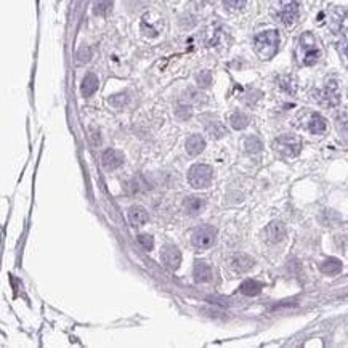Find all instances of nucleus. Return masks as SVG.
<instances>
[{"label":"nucleus","instance_id":"nucleus-14","mask_svg":"<svg viewBox=\"0 0 348 348\" xmlns=\"http://www.w3.org/2000/svg\"><path fill=\"white\" fill-rule=\"evenodd\" d=\"M307 129H308L310 133H313V135H323V133L326 132V129H328V124H326V119L321 114L313 113L308 119Z\"/></svg>","mask_w":348,"mask_h":348},{"label":"nucleus","instance_id":"nucleus-31","mask_svg":"<svg viewBox=\"0 0 348 348\" xmlns=\"http://www.w3.org/2000/svg\"><path fill=\"white\" fill-rule=\"evenodd\" d=\"M345 51H347V55H348V45H347V48H345Z\"/></svg>","mask_w":348,"mask_h":348},{"label":"nucleus","instance_id":"nucleus-28","mask_svg":"<svg viewBox=\"0 0 348 348\" xmlns=\"http://www.w3.org/2000/svg\"><path fill=\"white\" fill-rule=\"evenodd\" d=\"M127 95L125 93H119V95H114V96H111L109 98V103L113 105L114 108H122L125 103H127Z\"/></svg>","mask_w":348,"mask_h":348},{"label":"nucleus","instance_id":"nucleus-26","mask_svg":"<svg viewBox=\"0 0 348 348\" xmlns=\"http://www.w3.org/2000/svg\"><path fill=\"white\" fill-rule=\"evenodd\" d=\"M175 116L181 121H186L192 116V109L188 105H180V106H176V109H175Z\"/></svg>","mask_w":348,"mask_h":348},{"label":"nucleus","instance_id":"nucleus-30","mask_svg":"<svg viewBox=\"0 0 348 348\" xmlns=\"http://www.w3.org/2000/svg\"><path fill=\"white\" fill-rule=\"evenodd\" d=\"M90 56H92L90 55V48H82L79 51V61H82V63L85 61L87 63L88 60H90Z\"/></svg>","mask_w":348,"mask_h":348},{"label":"nucleus","instance_id":"nucleus-4","mask_svg":"<svg viewBox=\"0 0 348 348\" xmlns=\"http://www.w3.org/2000/svg\"><path fill=\"white\" fill-rule=\"evenodd\" d=\"M213 178V169L205 164H194L188 170V183L196 189H205L210 186Z\"/></svg>","mask_w":348,"mask_h":348},{"label":"nucleus","instance_id":"nucleus-23","mask_svg":"<svg viewBox=\"0 0 348 348\" xmlns=\"http://www.w3.org/2000/svg\"><path fill=\"white\" fill-rule=\"evenodd\" d=\"M244 148H246V151L249 154H257V153L262 151L263 145L257 137H249V138H246V142H244Z\"/></svg>","mask_w":348,"mask_h":348},{"label":"nucleus","instance_id":"nucleus-16","mask_svg":"<svg viewBox=\"0 0 348 348\" xmlns=\"http://www.w3.org/2000/svg\"><path fill=\"white\" fill-rule=\"evenodd\" d=\"M98 85H100V80H98V77H96V74L88 72L84 77L82 84H80V92H82L84 96H92L96 90H98Z\"/></svg>","mask_w":348,"mask_h":348},{"label":"nucleus","instance_id":"nucleus-9","mask_svg":"<svg viewBox=\"0 0 348 348\" xmlns=\"http://www.w3.org/2000/svg\"><path fill=\"white\" fill-rule=\"evenodd\" d=\"M162 262H164V265L167 266V268L170 270H178L180 268V263H181V254L176 246H172V244H169V246H166L164 249H162Z\"/></svg>","mask_w":348,"mask_h":348},{"label":"nucleus","instance_id":"nucleus-7","mask_svg":"<svg viewBox=\"0 0 348 348\" xmlns=\"http://www.w3.org/2000/svg\"><path fill=\"white\" fill-rule=\"evenodd\" d=\"M315 98L326 108L337 106L339 101H340V95H339V88H337L336 80H329L323 90H320L315 95Z\"/></svg>","mask_w":348,"mask_h":348},{"label":"nucleus","instance_id":"nucleus-5","mask_svg":"<svg viewBox=\"0 0 348 348\" xmlns=\"http://www.w3.org/2000/svg\"><path fill=\"white\" fill-rule=\"evenodd\" d=\"M215 241H217V229L210 225H204L201 228H197L196 231L192 233V238H191L192 246L201 250L212 247L213 244H215Z\"/></svg>","mask_w":348,"mask_h":348},{"label":"nucleus","instance_id":"nucleus-1","mask_svg":"<svg viewBox=\"0 0 348 348\" xmlns=\"http://www.w3.org/2000/svg\"><path fill=\"white\" fill-rule=\"evenodd\" d=\"M279 42V32L276 29H270V31L258 32L254 37V48L262 60H271L278 53Z\"/></svg>","mask_w":348,"mask_h":348},{"label":"nucleus","instance_id":"nucleus-27","mask_svg":"<svg viewBox=\"0 0 348 348\" xmlns=\"http://www.w3.org/2000/svg\"><path fill=\"white\" fill-rule=\"evenodd\" d=\"M138 244L143 250H151L154 247V239L150 234H140L138 236Z\"/></svg>","mask_w":348,"mask_h":348},{"label":"nucleus","instance_id":"nucleus-6","mask_svg":"<svg viewBox=\"0 0 348 348\" xmlns=\"http://www.w3.org/2000/svg\"><path fill=\"white\" fill-rule=\"evenodd\" d=\"M276 18L284 26H292L299 18V3L297 0H281L276 10Z\"/></svg>","mask_w":348,"mask_h":348},{"label":"nucleus","instance_id":"nucleus-25","mask_svg":"<svg viewBox=\"0 0 348 348\" xmlns=\"http://www.w3.org/2000/svg\"><path fill=\"white\" fill-rule=\"evenodd\" d=\"M196 82L201 88H209L212 84V74L210 71H201L196 76Z\"/></svg>","mask_w":348,"mask_h":348},{"label":"nucleus","instance_id":"nucleus-22","mask_svg":"<svg viewBox=\"0 0 348 348\" xmlns=\"http://www.w3.org/2000/svg\"><path fill=\"white\" fill-rule=\"evenodd\" d=\"M205 130L209 132V135L212 138H221L226 135V129L223 127V124L218 122V121H213L210 124L205 125Z\"/></svg>","mask_w":348,"mask_h":348},{"label":"nucleus","instance_id":"nucleus-8","mask_svg":"<svg viewBox=\"0 0 348 348\" xmlns=\"http://www.w3.org/2000/svg\"><path fill=\"white\" fill-rule=\"evenodd\" d=\"M263 234H265L266 242L278 244L281 241H284V238H286V226H284L283 221L275 220L263 229Z\"/></svg>","mask_w":348,"mask_h":348},{"label":"nucleus","instance_id":"nucleus-13","mask_svg":"<svg viewBox=\"0 0 348 348\" xmlns=\"http://www.w3.org/2000/svg\"><path fill=\"white\" fill-rule=\"evenodd\" d=\"M148 218H150V215H148V212L145 207L142 205H132L129 209V221L133 225V226H142L145 225Z\"/></svg>","mask_w":348,"mask_h":348},{"label":"nucleus","instance_id":"nucleus-11","mask_svg":"<svg viewBox=\"0 0 348 348\" xmlns=\"http://www.w3.org/2000/svg\"><path fill=\"white\" fill-rule=\"evenodd\" d=\"M255 265V260L252 257H249L247 254H234L231 257V268L236 273H247L249 270H252Z\"/></svg>","mask_w":348,"mask_h":348},{"label":"nucleus","instance_id":"nucleus-24","mask_svg":"<svg viewBox=\"0 0 348 348\" xmlns=\"http://www.w3.org/2000/svg\"><path fill=\"white\" fill-rule=\"evenodd\" d=\"M279 87L283 88V90H284L286 93H291V95H294L295 90H297V84H295V79L291 77V76L281 77V79H279Z\"/></svg>","mask_w":348,"mask_h":348},{"label":"nucleus","instance_id":"nucleus-20","mask_svg":"<svg viewBox=\"0 0 348 348\" xmlns=\"http://www.w3.org/2000/svg\"><path fill=\"white\" fill-rule=\"evenodd\" d=\"M249 122H250L249 116L241 113V111H236V113L229 116V124H231V127L234 130H244L249 125Z\"/></svg>","mask_w":348,"mask_h":348},{"label":"nucleus","instance_id":"nucleus-12","mask_svg":"<svg viewBox=\"0 0 348 348\" xmlns=\"http://www.w3.org/2000/svg\"><path fill=\"white\" fill-rule=\"evenodd\" d=\"M192 276H194L196 283H209L212 279V268L205 262L197 260L194 263V270H192Z\"/></svg>","mask_w":348,"mask_h":348},{"label":"nucleus","instance_id":"nucleus-3","mask_svg":"<svg viewBox=\"0 0 348 348\" xmlns=\"http://www.w3.org/2000/svg\"><path fill=\"white\" fill-rule=\"evenodd\" d=\"M273 150L276 151L278 156L291 159V158H295V156H299V154H300L302 142H300V138L297 135H291V133H287V135H281V137H278L275 140V143H273Z\"/></svg>","mask_w":348,"mask_h":348},{"label":"nucleus","instance_id":"nucleus-21","mask_svg":"<svg viewBox=\"0 0 348 348\" xmlns=\"http://www.w3.org/2000/svg\"><path fill=\"white\" fill-rule=\"evenodd\" d=\"M113 8V0H95L93 3V13L98 16H106Z\"/></svg>","mask_w":348,"mask_h":348},{"label":"nucleus","instance_id":"nucleus-29","mask_svg":"<svg viewBox=\"0 0 348 348\" xmlns=\"http://www.w3.org/2000/svg\"><path fill=\"white\" fill-rule=\"evenodd\" d=\"M223 3L231 10H241L247 3V0H223Z\"/></svg>","mask_w":348,"mask_h":348},{"label":"nucleus","instance_id":"nucleus-19","mask_svg":"<svg viewBox=\"0 0 348 348\" xmlns=\"http://www.w3.org/2000/svg\"><path fill=\"white\" fill-rule=\"evenodd\" d=\"M262 289H263V284L258 283V281H255V279H247L239 286L241 294L247 295V297H255V295L262 292Z\"/></svg>","mask_w":348,"mask_h":348},{"label":"nucleus","instance_id":"nucleus-18","mask_svg":"<svg viewBox=\"0 0 348 348\" xmlns=\"http://www.w3.org/2000/svg\"><path fill=\"white\" fill-rule=\"evenodd\" d=\"M342 268H344L342 262H340L339 258H336V257L326 258V260H324V262L321 263V266H320V270L324 273V275H329V276L339 275V273L342 271Z\"/></svg>","mask_w":348,"mask_h":348},{"label":"nucleus","instance_id":"nucleus-2","mask_svg":"<svg viewBox=\"0 0 348 348\" xmlns=\"http://www.w3.org/2000/svg\"><path fill=\"white\" fill-rule=\"evenodd\" d=\"M297 56L299 61L303 66H313L318 63L321 56V50L318 47V42L312 32H303L299 39L297 47Z\"/></svg>","mask_w":348,"mask_h":348},{"label":"nucleus","instance_id":"nucleus-15","mask_svg":"<svg viewBox=\"0 0 348 348\" xmlns=\"http://www.w3.org/2000/svg\"><path fill=\"white\" fill-rule=\"evenodd\" d=\"M184 146H186V153L189 156H197V154H201L205 150V140L202 138V135L194 133V135H191L186 140V145Z\"/></svg>","mask_w":348,"mask_h":348},{"label":"nucleus","instance_id":"nucleus-17","mask_svg":"<svg viewBox=\"0 0 348 348\" xmlns=\"http://www.w3.org/2000/svg\"><path fill=\"white\" fill-rule=\"evenodd\" d=\"M183 207H184V210H186V213H189V215H197V213L205 207V199L204 197H197V196H189V197L184 199Z\"/></svg>","mask_w":348,"mask_h":348},{"label":"nucleus","instance_id":"nucleus-10","mask_svg":"<svg viewBox=\"0 0 348 348\" xmlns=\"http://www.w3.org/2000/svg\"><path fill=\"white\" fill-rule=\"evenodd\" d=\"M124 161H125L124 153L119 150H113V148L106 150L101 156V164L106 170H116L117 167H121L124 164Z\"/></svg>","mask_w":348,"mask_h":348}]
</instances>
